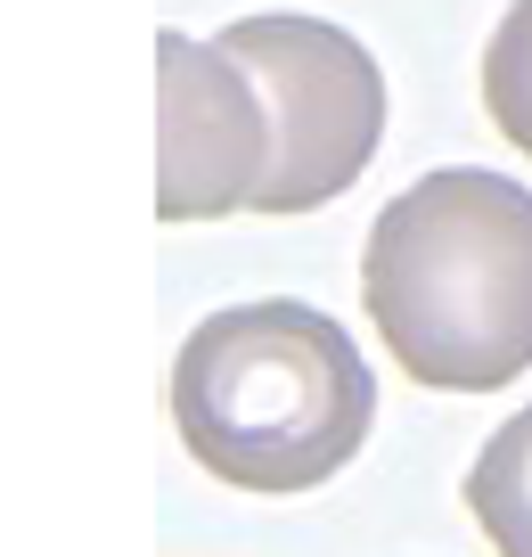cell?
Segmentation results:
<instances>
[{
	"instance_id": "cell-3",
	"label": "cell",
	"mask_w": 532,
	"mask_h": 557,
	"mask_svg": "<svg viewBox=\"0 0 532 557\" xmlns=\"http://www.w3.org/2000/svg\"><path fill=\"white\" fill-rule=\"evenodd\" d=\"M246 58L271 107V181L255 213H311L369 173L385 139V74L327 17H238L213 34Z\"/></svg>"
},
{
	"instance_id": "cell-2",
	"label": "cell",
	"mask_w": 532,
	"mask_h": 557,
	"mask_svg": "<svg viewBox=\"0 0 532 557\" xmlns=\"http://www.w3.org/2000/svg\"><path fill=\"white\" fill-rule=\"evenodd\" d=\"M378 377L311 304H230L172 361V426L230 492H320L369 443Z\"/></svg>"
},
{
	"instance_id": "cell-1",
	"label": "cell",
	"mask_w": 532,
	"mask_h": 557,
	"mask_svg": "<svg viewBox=\"0 0 532 557\" xmlns=\"http://www.w3.org/2000/svg\"><path fill=\"white\" fill-rule=\"evenodd\" d=\"M361 304L418 385L492 394L532 369V189L450 164L369 222Z\"/></svg>"
},
{
	"instance_id": "cell-4",
	"label": "cell",
	"mask_w": 532,
	"mask_h": 557,
	"mask_svg": "<svg viewBox=\"0 0 532 557\" xmlns=\"http://www.w3.org/2000/svg\"><path fill=\"white\" fill-rule=\"evenodd\" d=\"M271 181V107L238 50L156 34V222L255 213Z\"/></svg>"
},
{
	"instance_id": "cell-6",
	"label": "cell",
	"mask_w": 532,
	"mask_h": 557,
	"mask_svg": "<svg viewBox=\"0 0 532 557\" xmlns=\"http://www.w3.org/2000/svg\"><path fill=\"white\" fill-rule=\"evenodd\" d=\"M483 115L499 123L516 157H532V0H516L499 34L483 41Z\"/></svg>"
},
{
	"instance_id": "cell-5",
	"label": "cell",
	"mask_w": 532,
	"mask_h": 557,
	"mask_svg": "<svg viewBox=\"0 0 532 557\" xmlns=\"http://www.w3.org/2000/svg\"><path fill=\"white\" fill-rule=\"evenodd\" d=\"M467 508H475L492 557H532V410H516L483 459L467 468Z\"/></svg>"
}]
</instances>
